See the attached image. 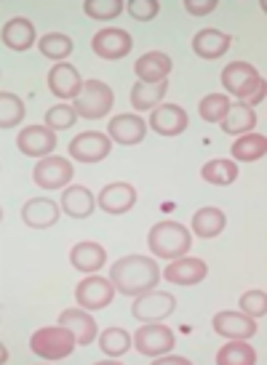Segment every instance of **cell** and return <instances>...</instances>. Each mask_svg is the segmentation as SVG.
<instances>
[{
  "label": "cell",
  "mask_w": 267,
  "mask_h": 365,
  "mask_svg": "<svg viewBox=\"0 0 267 365\" xmlns=\"http://www.w3.org/2000/svg\"><path fill=\"white\" fill-rule=\"evenodd\" d=\"M91 48L99 59H124L131 51V35L126 30H118V27H107V30H99L91 38Z\"/></svg>",
  "instance_id": "30bf717a"
},
{
  "label": "cell",
  "mask_w": 267,
  "mask_h": 365,
  "mask_svg": "<svg viewBox=\"0 0 267 365\" xmlns=\"http://www.w3.org/2000/svg\"><path fill=\"white\" fill-rule=\"evenodd\" d=\"M75 344H78V336L67 325H49L30 336V349L41 360H62L72 355Z\"/></svg>",
  "instance_id": "277c9868"
},
{
  "label": "cell",
  "mask_w": 267,
  "mask_h": 365,
  "mask_svg": "<svg viewBox=\"0 0 267 365\" xmlns=\"http://www.w3.org/2000/svg\"><path fill=\"white\" fill-rule=\"evenodd\" d=\"M185 9L193 14V16H206L216 9V0H185Z\"/></svg>",
  "instance_id": "ab89813d"
},
{
  "label": "cell",
  "mask_w": 267,
  "mask_h": 365,
  "mask_svg": "<svg viewBox=\"0 0 267 365\" xmlns=\"http://www.w3.org/2000/svg\"><path fill=\"white\" fill-rule=\"evenodd\" d=\"M230 35L222 30H214V27H208V30H201L193 38V51L201 56V59H219V56H225V51L230 48Z\"/></svg>",
  "instance_id": "ffe728a7"
},
{
  "label": "cell",
  "mask_w": 267,
  "mask_h": 365,
  "mask_svg": "<svg viewBox=\"0 0 267 365\" xmlns=\"http://www.w3.org/2000/svg\"><path fill=\"white\" fill-rule=\"evenodd\" d=\"M70 262H72V267H75V269L94 274L96 269H102V267H104V262H107V251H104L99 243L83 240V243L72 245Z\"/></svg>",
  "instance_id": "7402d4cb"
},
{
  "label": "cell",
  "mask_w": 267,
  "mask_h": 365,
  "mask_svg": "<svg viewBox=\"0 0 267 365\" xmlns=\"http://www.w3.org/2000/svg\"><path fill=\"white\" fill-rule=\"evenodd\" d=\"M107 133L110 139L124 147H134V144L144 142V133H147V123L139 115H115L113 120L107 123Z\"/></svg>",
  "instance_id": "4fadbf2b"
},
{
  "label": "cell",
  "mask_w": 267,
  "mask_h": 365,
  "mask_svg": "<svg viewBox=\"0 0 267 365\" xmlns=\"http://www.w3.org/2000/svg\"><path fill=\"white\" fill-rule=\"evenodd\" d=\"M24 120V102L16 93L3 91L0 93V128H14Z\"/></svg>",
  "instance_id": "1f68e13d"
},
{
  "label": "cell",
  "mask_w": 267,
  "mask_h": 365,
  "mask_svg": "<svg viewBox=\"0 0 267 365\" xmlns=\"http://www.w3.org/2000/svg\"><path fill=\"white\" fill-rule=\"evenodd\" d=\"M59 325H67L72 334L78 336L81 346H89L96 339V320L83 309H64L59 314Z\"/></svg>",
  "instance_id": "cb8c5ba5"
},
{
  "label": "cell",
  "mask_w": 267,
  "mask_h": 365,
  "mask_svg": "<svg viewBox=\"0 0 267 365\" xmlns=\"http://www.w3.org/2000/svg\"><path fill=\"white\" fill-rule=\"evenodd\" d=\"M171 59L161 51H150L139 56L136 64H134V70H136V78L142 83H161L168 78V72H171Z\"/></svg>",
  "instance_id": "44dd1931"
},
{
  "label": "cell",
  "mask_w": 267,
  "mask_h": 365,
  "mask_svg": "<svg viewBox=\"0 0 267 365\" xmlns=\"http://www.w3.org/2000/svg\"><path fill=\"white\" fill-rule=\"evenodd\" d=\"M267 153V139L262 133H246L238 142H233V158L241 163H254L265 158Z\"/></svg>",
  "instance_id": "4dcf8cb0"
},
{
  "label": "cell",
  "mask_w": 267,
  "mask_h": 365,
  "mask_svg": "<svg viewBox=\"0 0 267 365\" xmlns=\"http://www.w3.org/2000/svg\"><path fill=\"white\" fill-rule=\"evenodd\" d=\"M49 88H51V93L56 99H78L83 91V81L72 64L59 61V64L49 72Z\"/></svg>",
  "instance_id": "2e32d148"
},
{
  "label": "cell",
  "mask_w": 267,
  "mask_h": 365,
  "mask_svg": "<svg viewBox=\"0 0 267 365\" xmlns=\"http://www.w3.org/2000/svg\"><path fill=\"white\" fill-rule=\"evenodd\" d=\"M241 309L248 317H265L267 314V296L265 291H246L241 296Z\"/></svg>",
  "instance_id": "74e56055"
},
{
  "label": "cell",
  "mask_w": 267,
  "mask_h": 365,
  "mask_svg": "<svg viewBox=\"0 0 267 365\" xmlns=\"http://www.w3.org/2000/svg\"><path fill=\"white\" fill-rule=\"evenodd\" d=\"M201 179L208 184H214V187H227V184H233L238 179V163L225 160V158L208 160L203 168H201Z\"/></svg>",
  "instance_id": "f1b7e54d"
},
{
  "label": "cell",
  "mask_w": 267,
  "mask_h": 365,
  "mask_svg": "<svg viewBox=\"0 0 267 365\" xmlns=\"http://www.w3.org/2000/svg\"><path fill=\"white\" fill-rule=\"evenodd\" d=\"M214 331L227 339H251L257 334V323L246 312H219L214 317Z\"/></svg>",
  "instance_id": "d6986e66"
},
{
  "label": "cell",
  "mask_w": 267,
  "mask_h": 365,
  "mask_svg": "<svg viewBox=\"0 0 267 365\" xmlns=\"http://www.w3.org/2000/svg\"><path fill=\"white\" fill-rule=\"evenodd\" d=\"M3 43L9 46L11 51H27L35 43V27L30 19L24 16H14L3 24Z\"/></svg>",
  "instance_id": "603a6c76"
},
{
  "label": "cell",
  "mask_w": 267,
  "mask_h": 365,
  "mask_svg": "<svg viewBox=\"0 0 267 365\" xmlns=\"http://www.w3.org/2000/svg\"><path fill=\"white\" fill-rule=\"evenodd\" d=\"M115 291L124 296H142L158 288L161 283V267L150 256H126L118 259L110 269Z\"/></svg>",
  "instance_id": "6da1fadb"
},
{
  "label": "cell",
  "mask_w": 267,
  "mask_h": 365,
  "mask_svg": "<svg viewBox=\"0 0 267 365\" xmlns=\"http://www.w3.org/2000/svg\"><path fill=\"white\" fill-rule=\"evenodd\" d=\"M206 272H208L206 262L182 256V259H174V262L168 264L163 272H161V277H166L168 283H174V285H196L203 280Z\"/></svg>",
  "instance_id": "e0dca14e"
},
{
  "label": "cell",
  "mask_w": 267,
  "mask_h": 365,
  "mask_svg": "<svg viewBox=\"0 0 267 365\" xmlns=\"http://www.w3.org/2000/svg\"><path fill=\"white\" fill-rule=\"evenodd\" d=\"M72 176H75L72 163L56 155H49L41 163H35V171H32V179L41 190H62L64 184L72 182Z\"/></svg>",
  "instance_id": "ba28073f"
},
{
  "label": "cell",
  "mask_w": 267,
  "mask_h": 365,
  "mask_svg": "<svg viewBox=\"0 0 267 365\" xmlns=\"http://www.w3.org/2000/svg\"><path fill=\"white\" fill-rule=\"evenodd\" d=\"M83 9L91 19H115L124 14V3L121 0H86Z\"/></svg>",
  "instance_id": "8d00e7d4"
},
{
  "label": "cell",
  "mask_w": 267,
  "mask_h": 365,
  "mask_svg": "<svg viewBox=\"0 0 267 365\" xmlns=\"http://www.w3.org/2000/svg\"><path fill=\"white\" fill-rule=\"evenodd\" d=\"M113 102H115V93L113 88L102 81H86L83 83V91L81 96L75 99V112L86 118V120H99L104 118L107 112L113 110Z\"/></svg>",
  "instance_id": "5b68a950"
},
{
  "label": "cell",
  "mask_w": 267,
  "mask_h": 365,
  "mask_svg": "<svg viewBox=\"0 0 267 365\" xmlns=\"http://www.w3.org/2000/svg\"><path fill=\"white\" fill-rule=\"evenodd\" d=\"M118 294L115 291L113 280L107 277H99V274H89L86 280L78 283L75 288V302L83 307V309H104V307L113 302V296Z\"/></svg>",
  "instance_id": "52a82bcc"
},
{
  "label": "cell",
  "mask_w": 267,
  "mask_h": 365,
  "mask_svg": "<svg viewBox=\"0 0 267 365\" xmlns=\"http://www.w3.org/2000/svg\"><path fill=\"white\" fill-rule=\"evenodd\" d=\"M225 213L219 211V208H201V211H196V216H193V232L198 235V237H216V235H222V230H225Z\"/></svg>",
  "instance_id": "83f0119b"
},
{
  "label": "cell",
  "mask_w": 267,
  "mask_h": 365,
  "mask_svg": "<svg viewBox=\"0 0 267 365\" xmlns=\"http://www.w3.org/2000/svg\"><path fill=\"white\" fill-rule=\"evenodd\" d=\"M110 147L113 142L99 131H86L78 133L75 139L70 142V158H75L78 163H99L110 155Z\"/></svg>",
  "instance_id": "8fae6325"
},
{
  "label": "cell",
  "mask_w": 267,
  "mask_h": 365,
  "mask_svg": "<svg viewBox=\"0 0 267 365\" xmlns=\"http://www.w3.org/2000/svg\"><path fill=\"white\" fill-rule=\"evenodd\" d=\"M62 208L72 219H89L96 208V197L86 187H70L62 192Z\"/></svg>",
  "instance_id": "d4e9b609"
},
{
  "label": "cell",
  "mask_w": 267,
  "mask_h": 365,
  "mask_svg": "<svg viewBox=\"0 0 267 365\" xmlns=\"http://www.w3.org/2000/svg\"><path fill=\"white\" fill-rule=\"evenodd\" d=\"M99 346H102L104 355L121 357L131 349V336L126 334L124 328H113V325H110V328L99 336Z\"/></svg>",
  "instance_id": "d6a6232c"
},
{
  "label": "cell",
  "mask_w": 267,
  "mask_h": 365,
  "mask_svg": "<svg viewBox=\"0 0 267 365\" xmlns=\"http://www.w3.org/2000/svg\"><path fill=\"white\" fill-rule=\"evenodd\" d=\"M254 125H257L254 110H251L246 102H236V104H230L225 120H222V131L233 133V136H243V133H248Z\"/></svg>",
  "instance_id": "484cf974"
},
{
  "label": "cell",
  "mask_w": 267,
  "mask_h": 365,
  "mask_svg": "<svg viewBox=\"0 0 267 365\" xmlns=\"http://www.w3.org/2000/svg\"><path fill=\"white\" fill-rule=\"evenodd\" d=\"M174 344H176L174 331L161 323H147L139 331H134V346H136L139 355H147V357L166 355V352L174 349Z\"/></svg>",
  "instance_id": "8992f818"
},
{
  "label": "cell",
  "mask_w": 267,
  "mask_h": 365,
  "mask_svg": "<svg viewBox=\"0 0 267 365\" xmlns=\"http://www.w3.org/2000/svg\"><path fill=\"white\" fill-rule=\"evenodd\" d=\"M158 11H161V3H158V0H131V3H129V14L139 21L155 19Z\"/></svg>",
  "instance_id": "f35d334b"
},
{
  "label": "cell",
  "mask_w": 267,
  "mask_h": 365,
  "mask_svg": "<svg viewBox=\"0 0 267 365\" xmlns=\"http://www.w3.org/2000/svg\"><path fill=\"white\" fill-rule=\"evenodd\" d=\"M147 243H150L153 256L174 262V259H182V256L190 251L193 235H190V230L182 227L179 222H158L153 230H150Z\"/></svg>",
  "instance_id": "3957f363"
},
{
  "label": "cell",
  "mask_w": 267,
  "mask_h": 365,
  "mask_svg": "<svg viewBox=\"0 0 267 365\" xmlns=\"http://www.w3.org/2000/svg\"><path fill=\"white\" fill-rule=\"evenodd\" d=\"M16 147L27 158H49L56 150V136L49 125H27L16 139Z\"/></svg>",
  "instance_id": "7c38bea8"
},
{
  "label": "cell",
  "mask_w": 267,
  "mask_h": 365,
  "mask_svg": "<svg viewBox=\"0 0 267 365\" xmlns=\"http://www.w3.org/2000/svg\"><path fill=\"white\" fill-rule=\"evenodd\" d=\"M75 123H78V112L70 104H56V107L46 112V125L51 131H64V128H70Z\"/></svg>",
  "instance_id": "d590c367"
},
{
  "label": "cell",
  "mask_w": 267,
  "mask_h": 365,
  "mask_svg": "<svg viewBox=\"0 0 267 365\" xmlns=\"http://www.w3.org/2000/svg\"><path fill=\"white\" fill-rule=\"evenodd\" d=\"M96 203H99V208H102L104 213L118 216V213L131 211L134 205H136V190L126 182L107 184L102 192H99V197H96Z\"/></svg>",
  "instance_id": "9a60e30c"
},
{
  "label": "cell",
  "mask_w": 267,
  "mask_h": 365,
  "mask_svg": "<svg viewBox=\"0 0 267 365\" xmlns=\"http://www.w3.org/2000/svg\"><path fill=\"white\" fill-rule=\"evenodd\" d=\"M257 352L246 344V339H233L216 352V365H254Z\"/></svg>",
  "instance_id": "f546056e"
},
{
  "label": "cell",
  "mask_w": 267,
  "mask_h": 365,
  "mask_svg": "<svg viewBox=\"0 0 267 365\" xmlns=\"http://www.w3.org/2000/svg\"><path fill=\"white\" fill-rule=\"evenodd\" d=\"M166 91H168V81H161V83H136L131 88V104L134 110H155L158 104L163 102Z\"/></svg>",
  "instance_id": "4316f807"
},
{
  "label": "cell",
  "mask_w": 267,
  "mask_h": 365,
  "mask_svg": "<svg viewBox=\"0 0 267 365\" xmlns=\"http://www.w3.org/2000/svg\"><path fill=\"white\" fill-rule=\"evenodd\" d=\"M227 110H230V99L222 96V93H208L206 99H201L198 104V112L206 123H222L225 120Z\"/></svg>",
  "instance_id": "e575fe53"
},
{
  "label": "cell",
  "mask_w": 267,
  "mask_h": 365,
  "mask_svg": "<svg viewBox=\"0 0 267 365\" xmlns=\"http://www.w3.org/2000/svg\"><path fill=\"white\" fill-rule=\"evenodd\" d=\"M21 219L32 230H49L59 222V205L49 197H32L21 208Z\"/></svg>",
  "instance_id": "ac0fdd59"
},
{
  "label": "cell",
  "mask_w": 267,
  "mask_h": 365,
  "mask_svg": "<svg viewBox=\"0 0 267 365\" xmlns=\"http://www.w3.org/2000/svg\"><path fill=\"white\" fill-rule=\"evenodd\" d=\"M176 309V296L174 294H163V291H147V294L136 296L134 302V317H139L144 323H158V320H166L168 314Z\"/></svg>",
  "instance_id": "9c48e42d"
},
{
  "label": "cell",
  "mask_w": 267,
  "mask_h": 365,
  "mask_svg": "<svg viewBox=\"0 0 267 365\" xmlns=\"http://www.w3.org/2000/svg\"><path fill=\"white\" fill-rule=\"evenodd\" d=\"M222 86L238 99H246L248 107H254L265 99V81L246 61H230L222 70Z\"/></svg>",
  "instance_id": "7a4b0ae2"
},
{
  "label": "cell",
  "mask_w": 267,
  "mask_h": 365,
  "mask_svg": "<svg viewBox=\"0 0 267 365\" xmlns=\"http://www.w3.org/2000/svg\"><path fill=\"white\" fill-rule=\"evenodd\" d=\"M38 46H41L43 56L56 59V61H62L64 56H70V51H72V41L67 35H62V32H49V35H43Z\"/></svg>",
  "instance_id": "836d02e7"
},
{
  "label": "cell",
  "mask_w": 267,
  "mask_h": 365,
  "mask_svg": "<svg viewBox=\"0 0 267 365\" xmlns=\"http://www.w3.org/2000/svg\"><path fill=\"white\" fill-rule=\"evenodd\" d=\"M187 112L176 104H158L150 115V128L161 136H179L187 131Z\"/></svg>",
  "instance_id": "5bb4252c"
}]
</instances>
